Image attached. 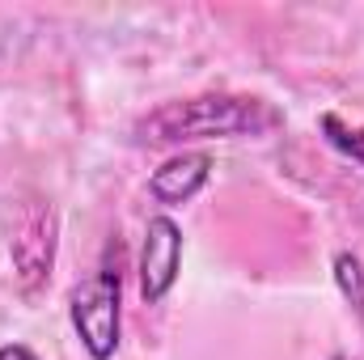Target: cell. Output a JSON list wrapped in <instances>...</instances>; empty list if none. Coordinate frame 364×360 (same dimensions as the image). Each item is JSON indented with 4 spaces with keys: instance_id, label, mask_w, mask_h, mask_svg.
Wrapping results in <instances>:
<instances>
[{
    "instance_id": "cell-2",
    "label": "cell",
    "mask_w": 364,
    "mask_h": 360,
    "mask_svg": "<svg viewBox=\"0 0 364 360\" xmlns=\"http://www.w3.org/2000/svg\"><path fill=\"white\" fill-rule=\"evenodd\" d=\"M119 297H123V284H119V271L110 268H102L73 288V301H68L73 327L93 360H110L119 352Z\"/></svg>"
},
{
    "instance_id": "cell-4",
    "label": "cell",
    "mask_w": 364,
    "mask_h": 360,
    "mask_svg": "<svg viewBox=\"0 0 364 360\" xmlns=\"http://www.w3.org/2000/svg\"><path fill=\"white\" fill-rule=\"evenodd\" d=\"M55 259V212L51 208H34L30 221L21 225V233L13 238V263L26 288H34L38 280H47Z\"/></svg>"
},
{
    "instance_id": "cell-6",
    "label": "cell",
    "mask_w": 364,
    "mask_h": 360,
    "mask_svg": "<svg viewBox=\"0 0 364 360\" xmlns=\"http://www.w3.org/2000/svg\"><path fill=\"white\" fill-rule=\"evenodd\" d=\"M322 136L331 149H339L343 157H352L364 170V127H348L339 115H322Z\"/></svg>"
},
{
    "instance_id": "cell-7",
    "label": "cell",
    "mask_w": 364,
    "mask_h": 360,
    "mask_svg": "<svg viewBox=\"0 0 364 360\" xmlns=\"http://www.w3.org/2000/svg\"><path fill=\"white\" fill-rule=\"evenodd\" d=\"M335 280H339L343 297L364 314V268H360V259H356V255H335Z\"/></svg>"
},
{
    "instance_id": "cell-9",
    "label": "cell",
    "mask_w": 364,
    "mask_h": 360,
    "mask_svg": "<svg viewBox=\"0 0 364 360\" xmlns=\"http://www.w3.org/2000/svg\"><path fill=\"white\" fill-rule=\"evenodd\" d=\"M335 360H343V356H335Z\"/></svg>"
},
{
    "instance_id": "cell-8",
    "label": "cell",
    "mask_w": 364,
    "mask_h": 360,
    "mask_svg": "<svg viewBox=\"0 0 364 360\" xmlns=\"http://www.w3.org/2000/svg\"><path fill=\"white\" fill-rule=\"evenodd\" d=\"M0 360H38L30 348H21V344H4L0 348Z\"/></svg>"
},
{
    "instance_id": "cell-3",
    "label": "cell",
    "mask_w": 364,
    "mask_h": 360,
    "mask_svg": "<svg viewBox=\"0 0 364 360\" xmlns=\"http://www.w3.org/2000/svg\"><path fill=\"white\" fill-rule=\"evenodd\" d=\"M182 263V229L170 216H153L144 229V250H140V297L149 305H157L174 280Z\"/></svg>"
},
{
    "instance_id": "cell-1",
    "label": "cell",
    "mask_w": 364,
    "mask_h": 360,
    "mask_svg": "<svg viewBox=\"0 0 364 360\" xmlns=\"http://www.w3.org/2000/svg\"><path fill=\"white\" fill-rule=\"evenodd\" d=\"M284 123V115L263 97L242 93H199L166 102L136 123L140 144H186V140H220V136H263Z\"/></svg>"
},
{
    "instance_id": "cell-5",
    "label": "cell",
    "mask_w": 364,
    "mask_h": 360,
    "mask_svg": "<svg viewBox=\"0 0 364 360\" xmlns=\"http://www.w3.org/2000/svg\"><path fill=\"white\" fill-rule=\"evenodd\" d=\"M208 179H212V157H208V153H178V157H170V162L149 179V191H153L157 203L174 208V203L195 199Z\"/></svg>"
}]
</instances>
